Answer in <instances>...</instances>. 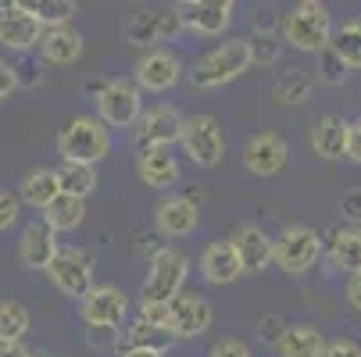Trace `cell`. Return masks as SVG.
Wrapping results in <instances>:
<instances>
[{
  "label": "cell",
  "instance_id": "1",
  "mask_svg": "<svg viewBox=\"0 0 361 357\" xmlns=\"http://www.w3.org/2000/svg\"><path fill=\"white\" fill-rule=\"evenodd\" d=\"M250 65H254L250 43L247 39H226V43L212 46L208 54H200L193 61V68L186 72V82L193 89H219V86L236 82Z\"/></svg>",
  "mask_w": 361,
  "mask_h": 357
},
{
  "label": "cell",
  "instance_id": "2",
  "mask_svg": "<svg viewBox=\"0 0 361 357\" xmlns=\"http://www.w3.org/2000/svg\"><path fill=\"white\" fill-rule=\"evenodd\" d=\"M111 154V125L97 115H75L58 132V158L72 165H97Z\"/></svg>",
  "mask_w": 361,
  "mask_h": 357
},
{
  "label": "cell",
  "instance_id": "3",
  "mask_svg": "<svg viewBox=\"0 0 361 357\" xmlns=\"http://www.w3.org/2000/svg\"><path fill=\"white\" fill-rule=\"evenodd\" d=\"M326 258V236L315 225L290 222L276 236V268L286 275H304Z\"/></svg>",
  "mask_w": 361,
  "mask_h": 357
},
{
  "label": "cell",
  "instance_id": "4",
  "mask_svg": "<svg viewBox=\"0 0 361 357\" xmlns=\"http://www.w3.org/2000/svg\"><path fill=\"white\" fill-rule=\"evenodd\" d=\"M283 43L300 54H322L333 43V18L322 4H293L283 15Z\"/></svg>",
  "mask_w": 361,
  "mask_h": 357
},
{
  "label": "cell",
  "instance_id": "5",
  "mask_svg": "<svg viewBox=\"0 0 361 357\" xmlns=\"http://www.w3.org/2000/svg\"><path fill=\"white\" fill-rule=\"evenodd\" d=\"M97 118L108 122L111 129H129L143 115V89L136 79H108V82H90Z\"/></svg>",
  "mask_w": 361,
  "mask_h": 357
},
{
  "label": "cell",
  "instance_id": "6",
  "mask_svg": "<svg viewBox=\"0 0 361 357\" xmlns=\"http://www.w3.org/2000/svg\"><path fill=\"white\" fill-rule=\"evenodd\" d=\"M186 275H190V258L176 246H158L150 253V265L140 286V300H154V303H169L186 289Z\"/></svg>",
  "mask_w": 361,
  "mask_h": 357
},
{
  "label": "cell",
  "instance_id": "7",
  "mask_svg": "<svg viewBox=\"0 0 361 357\" xmlns=\"http://www.w3.org/2000/svg\"><path fill=\"white\" fill-rule=\"evenodd\" d=\"M183 154L193 168H204L212 172L222 165L226 158V132H222V122L215 115H190L186 118V129H183Z\"/></svg>",
  "mask_w": 361,
  "mask_h": 357
},
{
  "label": "cell",
  "instance_id": "8",
  "mask_svg": "<svg viewBox=\"0 0 361 357\" xmlns=\"http://www.w3.org/2000/svg\"><path fill=\"white\" fill-rule=\"evenodd\" d=\"M79 318L90 325V329H108V332H118L129 318V296L122 286H111V282H97L82 300H79Z\"/></svg>",
  "mask_w": 361,
  "mask_h": 357
},
{
  "label": "cell",
  "instance_id": "9",
  "mask_svg": "<svg viewBox=\"0 0 361 357\" xmlns=\"http://www.w3.org/2000/svg\"><path fill=\"white\" fill-rule=\"evenodd\" d=\"M215 322V308L212 300L197 293V289H183L176 300H169V332L176 336V343L183 339H200Z\"/></svg>",
  "mask_w": 361,
  "mask_h": 357
},
{
  "label": "cell",
  "instance_id": "10",
  "mask_svg": "<svg viewBox=\"0 0 361 357\" xmlns=\"http://www.w3.org/2000/svg\"><path fill=\"white\" fill-rule=\"evenodd\" d=\"M186 118L179 115V108L172 104H154L140 115L136 129H133V146L136 150H154V146H176L183 139Z\"/></svg>",
  "mask_w": 361,
  "mask_h": 357
},
{
  "label": "cell",
  "instance_id": "11",
  "mask_svg": "<svg viewBox=\"0 0 361 357\" xmlns=\"http://www.w3.org/2000/svg\"><path fill=\"white\" fill-rule=\"evenodd\" d=\"M50 282H54L58 293L72 296V300H82L97 282H93V258L86 250H75V246H61V253L54 258V265L47 268Z\"/></svg>",
  "mask_w": 361,
  "mask_h": 357
},
{
  "label": "cell",
  "instance_id": "12",
  "mask_svg": "<svg viewBox=\"0 0 361 357\" xmlns=\"http://www.w3.org/2000/svg\"><path fill=\"white\" fill-rule=\"evenodd\" d=\"M179 79H186L183 58L169 46H154L136 61V82L147 93H169L179 86Z\"/></svg>",
  "mask_w": 361,
  "mask_h": 357
},
{
  "label": "cell",
  "instance_id": "13",
  "mask_svg": "<svg viewBox=\"0 0 361 357\" xmlns=\"http://www.w3.org/2000/svg\"><path fill=\"white\" fill-rule=\"evenodd\" d=\"M286 161H290V143L283 132H257L243 143V168L250 175L272 179L286 168Z\"/></svg>",
  "mask_w": 361,
  "mask_h": 357
},
{
  "label": "cell",
  "instance_id": "14",
  "mask_svg": "<svg viewBox=\"0 0 361 357\" xmlns=\"http://www.w3.org/2000/svg\"><path fill=\"white\" fill-rule=\"evenodd\" d=\"M61 253L58 246V232L47 225V218H32L25 222L22 236H18V261L29 268V272H47L50 265H54V258Z\"/></svg>",
  "mask_w": 361,
  "mask_h": 357
},
{
  "label": "cell",
  "instance_id": "15",
  "mask_svg": "<svg viewBox=\"0 0 361 357\" xmlns=\"http://www.w3.org/2000/svg\"><path fill=\"white\" fill-rule=\"evenodd\" d=\"M229 239L240 253L243 275H262L265 268L276 265V236H269L262 225H240Z\"/></svg>",
  "mask_w": 361,
  "mask_h": 357
},
{
  "label": "cell",
  "instance_id": "16",
  "mask_svg": "<svg viewBox=\"0 0 361 357\" xmlns=\"http://www.w3.org/2000/svg\"><path fill=\"white\" fill-rule=\"evenodd\" d=\"M179 29H186V18L179 8H165V11H143L136 15L129 25H126V39L133 46H150L161 43V39H172Z\"/></svg>",
  "mask_w": 361,
  "mask_h": 357
},
{
  "label": "cell",
  "instance_id": "17",
  "mask_svg": "<svg viewBox=\"0 0 361 357\" xmlns=\"http://www.w3.org/2000/svg\"><path fill=\"white\" fill-rule=\"evenodd\" d=\"M200 279L208 286H233L240 275H243V265H240V253L233 246V239H215L200 250Z\"/></svg>",
  "mask_w": 361,
  "mask_h": 357
},
{
  "label": "cell",
  "instance_id": "18",
  "mask_svg": "<svg viewBox=\"0 0 361 357\" xmlns=\"http://www.w3.org/2000/svg\"><path fill=\"white\" fill-rule=\"evenodd\" d=\"M136 175L150 189H172L183 175V165L172 154V146H154V150H140L136 154Z\"/></svg>",
  "mask_w": 361,
  "mask_h": 357
},
{
  "label": "cell",
  "instance_id": "19",
  "mask_svg": "<svg viewBox=\"0 0 361 357\" xmlns=\"http://www.w3.org/2000/svg\"><path fill=\"white\" fill-rule=\"evenodd\" d=\"M39 39H43V25L29 11H22V8L0 11V46L4 50L29 54V50H39Z\"/></svg>",
  "mask_w": 361,
  "mask_h": 357
},
{
  "label": "cell",
  "instance_id": "20",
  "mask_svg": "<svg viewBox=\"0 0 361 357\" xmlns=\"http://www.w3.org/2000/svg\"><path fill=\"white\" fill-rule=\"evenodd\" d=\"M154 225L161 236L169 239H183L200 225V211L190 196H165L158 208H154Z\"/></svg>",
  "mask_w": 361,
  "mask_h": 357
},
{
  "label": "cell",
  "instance_id": "21",
  "mask_svg": "<svg viewBox=\"0 0 361 357\" xmlns=\"http://www.w3.org/2000/svg\"><path fill=\"white\" fill-rule=\"evenodd\" d=\"M233 11H236V0H193L183 11V18L186 29L197 36H222L233 25Z\"/></svg>",
  "mask_w": 361,
  "mask_h": 357
},
{
  "label": "cell",
  "instance_id": "22",
  "mask_svg": "<svg viewBox=\"0 0 361 357\" xmlns=\"http://www.w3.org/2000/svg\"><path fill=\"white\" fill-rule=\"evenodd\" d=\"M326 265L333 272H361V225H343L326 232Z\"/></svg>",
  "mask_w": 361,
  "mask_h": 357
},
{
  "label": "cell",
  "instance_id": "23",
  "mask_svg": "<svg viewBox=\"0 0 361 357\" xmlns=\"http://www.w3.org/2000/svg\"><path fill=\"white\" fill-rule=\"evenodd\" d=\"M347 132H350V122L347 118L322 115V118H315L312 132H307V143H312L315 158H322V161H343L347 158Z\"/></svg>",
  "mask_w": 361,
  "mask_h": 357
},
{
  "label": "cell",
  "instance_id": "24",
  "mask_svg": "<svg viewBox=\"0 0 361 357\" xmlns=\"http://www.w3.org/2000/svg\"><path fill=\"white\" fill-rule=\"evenodd\" d=\"M79 58H82V32H75L72 25L43 29V39H39L43 65H75Z\"/></svg>",
  "mask_w": 361,
  "mask_h": 357
},
{
  "label": "cell",
  "instance_id": "25",
  "mask_svg": "<svg viewBox=\"0 0 361 357\" xmlns=\"http://www.w3.org/2000/svg\"><path fill=\"white\" fill-rule=\"evenodd\" d=\"M279 357H322L326 350V336L319 325L312 322H297V325H286L279 343L272 346Z\"/></svg>",
  "mask_w": 361,
  "mask_h": 357
},
{
  "label": "cell",
  "instance_id": "26",
  "mask_svg": "<svg viewBox=\"0 0 361 357\" xmlns=\"http://www.w3.org/2000/svg\"><path fill=\"white\" fill-rule=\"evenodd\" d=\"M18 196L22 203L36 211H47L50 203L61 196V179H58V168H29L22 175V186H18Z\"/></svg>",
  "mask_w": 361,
  "mask_h": 357
},
{
  "label": "cell",
  "instance_id": "27",
  "mask_svg": "<svg viewBox=\"0 0 361 357\" xmlns=\"http://www.w3.org/2000/svg\"><path fill=\"white\" fill-rule=\"evenodd\" d=\"M176 343V336L161 325H147V322H133L129 329H118V339H115V353H129V350H165Z\"/></svg>",
  "mask_w": 361,
  "mask_h": 357
},
{
  "label": "cell",
  "instance_id": "28",
  "mask_svg": "<svg viewBox=\"0 0 361 357\" xmlns=\"http://www.w3.org/2000/svg\"><path fill=\"white\" fill-rule=\"evenodd\" d=\"M315 82H319V75L315 72H307V68H286L279 79H276V86H272V100L276 104H307L312 100V93H315Z\"/></svg>",
  "mask_w": 361,
  "mask_h": 357
},
{
  "label": "cell",
  "instance_id": "29",
  "mask_svg": "<svg viewBox=\"0 0 361 357\" xmlns=\"http://www.w3.org/2000/svg\"><path fill=\"white\" fill-rule=\"evenodd\" d=\"M18 8L29 11L43 29H54L72 25V18L79 15V0H18Z\"/></svg>",
  "mask_w": 361,
  "mask_h": 357
},
{
  "label": "cell",
  "instance_id": "30",
  "mask_svg": "<svg viewBox=\"0 0 361 357\" xmlns=\"http://www.w3.org/2000/svg\"><path fill=\"white\" fill-rule=\"evenodd\" d=\"M43 218H47V225L54 229V232H75L86 222V200L82 196H72V193H61L43 211Z\"/></svg>",
  "mask_w": 361,
  "mask_h": 357
},
{
  "label": "cell",
  "instance_id": "31",
  "mask_svg": "<svg viewBox=\"0 0 361 357\" xmlns=\"http://www.w3.org/2000/svg\"><path fill=\"white\" fill-rule=\"evenodd\" d=\"M32 329V315L22 300H0V343H22Z\"/></svg>",
  "mask_w": 361,
  "mask_h": 357
},
{
  "label": "cell",
  "instance_id": "32",
  "mask_svg": "<svg viewBox=\"0 0 361 357\" xmlns=\"http://www.w3.org/2000/svg\"><path fill=\"white\" fill-rule=\"evenodd\" d=\"M329 50H333V54H336L350 72L361 68V18H350V22L336 25V29H333Z\"/></svg>",
  "mask_w": 361,
  "mask_h": 357
},
{
  "label": "cell",
  "instance_id": "33",
  "mask_svg": "<svg viewBox=\"0 0 361 357\" xmlns=\"http://www.w3.org/2000/svg\"><path fill=\"white\" fill-rule=\"evenodd\" d=\"M58 179H61V193H72V196H90L97 189V165H72V161H61L58 168Z\"/></svg>",
  "mask_w": 361,
  "mask_h": 357
},
{
  "label": "cell",
  "instance_id": "34",
  "mask_svg": "<svg viewBox=\"0 0 361 357\" xmlns=\"http://www.w3.org/2000/svg\"><path fill=\"white\" fill-rule=\"evenodd\" d=\"M247 43H250L254 65H276V61H279V50H283L279 32H254Z\"/></svg>",
  "mask_w": 361,
  "mask_h": 357
},
{
  "label": "cell",
  "instance_id": "35",
  "mask_svg": "<svg viewBox=\"0 0 361 357\" xmlns=\"http://www.w3.org/2000/svg\"><path fill=\"white\" fill-rule=\"evenodd\" d=\"M315 58H319L315 75H319L326 86H343V82H347V72H350V68H347V65H343V61L333 54V50H322V54H315Z\"/></svg>",
  "mask_w": 361,
  "mask_h": 357
},
{
  "label": "cell",
  "instance_id": "36",
  "mask_svg": "<svg viewBox=\"0 0 361 357\" xmlns=\"http://www.w3.org/2000/svg\"><path fill=\"white\" fill-rule=\"evenodd\" d=\"M22 218V196L15 189H0V232L15 229Z\"/></svg>",
  "mask_w": 361,
  "mask_h": 357
},
{
  "label": "cell",
  "instance_id": "37",
  "mask_svg": "<svg viewBox=\"0 0 361 357\" xmlns=\"http://www.w3.org/2000/svg\"><path fill=\"white\" fill-rule=\"evenodd\" d=\"M208 357H254V353H250V346H247L243 339H236V336H222V339L212 343Z\"/></svg>",
  "mask_w": 361,
  "mask_h": 357
},
{
  "label": "cell",
  "instance_id": "38",
  "mask_svg": "<svg viewBox=\"0 0 361 357\" xmlns=\"http://www.w3.org/2000/svg\"><path fill=\"white\" fill-rule=\"evenodd\" d=\"M136 318H140V322H147V325H161V329H169V303L140 300V308H136Z\"/></svg>",
  "mask_w": 361,
  "mask_h": 357
},
{
  "label": "cell",
  "instance_id": "39",
  "mask_svg": "<svg viewBox=\"0 0 361 357\" xmlns=\"http://www.w3.org/2000/svg\"><path fill=\"white\" fill-rule=\"evenodd\" d=\"M322 357H361V343L350 336H333V339H326Z\"/></svg>",
  "mask_w": 361,
  "mask_h": 357
},
{
  "label": "cell",
  "instance_id": "40",
  "mask_svg": "<svg viewBox=\"0 0 361 357\" xmlns=\"http://www.w3.org/2000/svg\"><path fill=\"white\" fill-rule=\"evenodd\" d=\"M340 215L347 218V225H361V189H347L340 196Z\"/></svg>",
  "mask_w": 361,
  "mask_h": 357
},
{
  "label": "cell",
  "instance_id": "41",
  "mask_svg": "<svg viewBox=\"0 0 361 357\" xmlns=\"http://www.w3.org/2000/svg\"><path fill=\"white\" fill-rule=\"evenodd\" d=\"M15 89H22V82H18V68H15L11 61L0 58V104H4V100H8Z\"/></svg>",
  "mask_w": 361,
  "mask_h": 357
},
{
  "label": "cell",
  "instance_id": "42",
  "mask_svg": "<svg viewBox=\"0 0 361 357\" xmlns=\"http://www.w3.org/2000/svg\"><path fill=\"white\" fill-rule=\"evenodd\" d=\"M22 58H25V54H22ZM39 65H43V61H32V58L18 61V65H15V68H18V82H22V86H39V82H43Z\"/></svg>",
  "mask_w": 361,
  "mask_h": 357
},
{
  "label": "cell",
  "instance_id": "43",
  "mask_svg": "<svg viewBox=\"0 0 361 357\" xmlns=\"http://www.w3.org/2000/svg\"><path fill=\"white\" fill-rule=\"evenodd\" d=\"M257 329H262V332H257V336H262V343H269V346H276L286 325L279 322V315H265V318H262V325H257Z\"/></svg>",
  "mask_w": 361,
  "mask_h": 357
},
{
  "label": "cell",
  "instance_id": "44",
  "mask_svg": "<svg viewBox=\"0 0 361 357\" xmlns=\"http://www.w3.org/2000/svg\"><path fill=\"white\" fill-rule=\"evenodd\" d=\"M347 158L354 165H361V118L350 122V132H347Z\"/></svg>",
  "mask_w": 361,
  "mask_h": 357
},
{
  "label": "cell",
  "instance_id": "45",
  "mask_svg": "<svg viewBox=\"0 0 361 357\" xmlns=\"http://www.w3.org/2000/svg\"><path fill=\"white\" fill-rule=\"evenodd\" d=\"M343 296H347V303L361 315V272H354V275H347V286H343Z\"/></svg>",
  "mask_w": 361,
  "mask_h": 357
},
{
  "label": "cell",
  "instance_id": "46",
  "mask_svg": "<svg viewBox=\"0 0 361 357\" xmlns=\"http://www.w3.org/2000/svg\"><path fill=\"white\" fill-rule=\"evenodd\" d=\"M36 350H29L25 346V339L22 343H0V357H32Z\"/></svg>",
  "mask_w": 361,
  "mask_h": 357
},
{
  "label": "cell",
  "instance_id": "47",
  "mask_svg": "<svg viewBox=\"0 0 361 357\" xmlns=\"http://www.w3.org/2000/svg\"><path fill=\"white\" fill-rule=\"evenodd\" d=\"M272 15H276L272 8H262V11H257V32H279V25H276Z\"/></svg>",
  "mask_w": 361,
  "mask_h": 357
},
{
  "label": "cell",
  "instance_id": "48",
  "mask_svg": "<svg viewBox=\"0 0 361 357\" xmlns=\"http://www.w3.org/2000/svg\"><path fill=\"white\" fill-rule=\"evenodd\" d=\"M122 357H169L165 350H129V353H122Z\"/></svg>",
  "mask_w": 361,
  "mask_h": 357
},
{
  "label": "cell",
  "instance_id": "49",
  "mask_svg": "<svg viewBox=\"0 0 361 357\" xmlns=\"http://www.w3.org/2000/svg\"><path fill=\"white\" fill-rule=\"evenodd\" d=\"M11 8H18V0H0V11H11Z\"/></svg>",
  "mask_w": 361,
  "mask_h": 357
},
{
  "label": "cell",
  "instance_id": "50",
  "mask_svg": "<svg viewBox=\"0 0 361 357\" xmlns=\"http://www.w3.org/2000/svg\"><path fill=\"white\" fill-rule=\"evenodd\" d=\"M32 357H65V353H47V350H39V353H32Z\"/></svg>",
  "mask_w": 361,
  "mask_h": 357
},
{
  "label": "cell",
  "instance_id": "51",
  "mask_svg": "<svg viewBox=\"0 0 361 357\" xmlns=\"http://www.w3.org/2000/svg\"><path fill=\"white\" fill-rule=\"evenodd\" d=\"M297 4H326V0H297Z\"/></svg>",
  "mask_w": 361,
  "mask_h": 357
},
{
  "label": "cell",
  "instance_id": "52",
  "mask_svg": "<svg viewBox=\"0 0 361 357\" xmlns=\"http://www.w3.org/2000/svg\"><path fill=\"white\" fill-rule=\"evenodd\" d=\"M176 4H186V8H190V4H193V0H176Z\"/></svg>",
  "mask_w": 361,
  "mask_h": 357
}]
</instances>
